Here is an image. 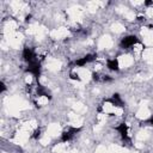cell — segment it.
<instances>
[{
	"label": "cell",
	"mask_w": 153,
	"mask_h": 153,
	"mask_svg": "<svg viewBox=\"0 0 153 153\" xmlns=\"http://www.w3.org/2000/svg\"><path fill=\"white\" fill-rule=\"evenodd\" d=\"M79 131H80V128L68 127L67 129H65V130L62 131L60 141H61V142H68V141H71V140L76 135V133H79Z\"/></svg>",
	"instance_id": "1"
},
{
	"label": "cell",
	"mask_w": 153,
	"mask_h": 153,
	"mask_svg": "<svg viewBox=\"0 0 153 153\" xmlns=\"http://www.w3.org/2000/svg\"><path fill=\"white\" fill-rule=\"evenodd\" d=\"M137 42H139V39H137L136 36H134V35H128V36H126V37H123V38L121 39L120 45H121L122 49H129V48L134 47Z\"/></svg>",
	"instance_id": "2"
},
{
	"label": "cell",
	"mask_w": 153,
	"mask_h": 153,
	"mask_svg": "<svg viewBox=\"0 0 153 153\" xmlns=\"http://www.w3.org/2000/svg\"><path fill=\"white\" fill-rule=\"evenodd\" d=\"M26 71H27L30 74H32L36 79H38L39 75H41V62L38 61V59H36L35 61L27 63Z\"/></svg>",
	"instance_id": "3"
},
{
	"label": "cell",
	"mask_w": 153,
	"mask_h": 153,
	"mask_svg": "<svg viewBox=\"0 0 153 153\" xmlns=\"http://www.w3.org/2000/svg\"><path fill=\"white\" fill-rule=\"evenodd\" d=\"M22 57H23V60H24L26 63H30V62L35 61L36 59H38L37 55H36V53L33 51V49L30 48V47H25V48L23 49Z\"/></svg>",
	"instance_id": "4"
},
{
	"label": "cell",
	"mask_w": 153,
	"mask_h": 153,
	"mask_svg": "<svg viewBox=\"0 0 153 153\" xmlns=\"http://www.w3.org/2000/svg\"><path fill=\"white\" fill-rule=\"evenodd\" d=\"M96 59H97V55H94V54H87V55H85V56H82V57L75 60L74 63H73V66H75V67H84L85 65L91 63V62L94 61Z\"/></svg>",
	"instance_id": "5"
},
{
	"label": "cell",
	"mask_w": 153,
	"mask_h": 153,
	"mask_svg": "<svg viewBox=\"0 0 153 153\" xmlns=\"http://www.w3.org/2000/svg\"><path fill=\"white\" fill-rule=\"evenodd\" d=\"M116 131L120 134V136L122 137V140L123 141H126V142H130V137H129V133H128V126H127V123H120L116 128Z\"/></svg>",
	"instance_id": "6"
},
{
	"label": "cell",
	"mask_w": 153,
	"mask_h": 153,
	"mask_svg": "<svg viewBox=\"0 0 153 153\" xmlns=\"http://www.w3.org/2000/svg\"><path fill=\"white\" fill-rule=\"evenodd\" d=\"M106 67H108V69H110V71L117 72V71L120 69L118 60H117V59H109V60L106 61Z\"/></svg>",
	"instance_id": "7"
},
{
	"label": "cell",
	"mask_w": 153,
	"mask_h": 153,
	"mask_svg": "<svg viewBox=\"0 0 153 153\" xmlns=\"http://www.w3.org/2000/svg\"><path fill=\"white\" fill-rule=\"evenodd\" d=\"M71 78L73 79V80H80V78H79V75L76 74V73H74V72H71Z\"/></svg>",
	"instance_id": "8"
},
{
	"label": "cell",
	"mask_w": 153,
	"mask_h": 153,
	"mask_svg": "<svg viewBox=\"0 0 153 153\" xmlns=\"http://www.w3.org/2000/svg\"><path fill=\"white\" fill-rule=\"evenodd\" d=\"M146 122H147L148 124H151V126L153 127V116H152V117H149V118H148V120H147Z\"/></svg>",
	"instance_id": "9"
},
{
	"label": "cell",
	"mask_w": 153,
	"mask_h": 153,
	"mask_svg": "<svg viewBox=\"0 0 153 153\" xmlns=\"http://www.w3.org/2000/svg\"><path fill=\"white\" fill-rule=\"evenodd\" d=\"M5 90H6V85H5L4 81H1V92H4Z\"/></svg>",
	"instance_id": "10"
},
{
	"label": "cell",
	"mask_w": 153,
	"mask_h": 153,
	"mask_svg": "<svg viewBox=\"0 0 153 153\" xmlns=\"http://www.w3.org/2000/svg\"><path fill=\"white\" fill-rule=\"evenodd\" d=\"M145 5H146V6H149V5H153V1H145Z\"/></svg>",
	"instance_id": "11"
}]
</instances>
